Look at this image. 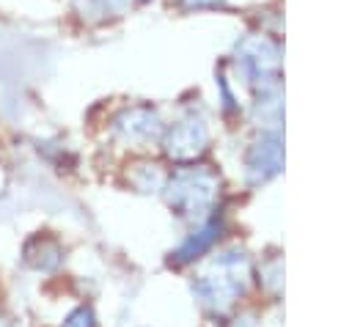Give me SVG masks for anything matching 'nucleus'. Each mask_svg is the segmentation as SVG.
I'll use <instances>...</instances> for the list:
<instances>
[{"label":"nucleus","instance_id":"nucleus-1","mask_svg":"<svg viewBox=\"0 0 352 327\" xmlns=\"http://www.w3.org/2000/svg\"><path fill=\"white\" fill-rule=\"evenodd\" d=\"M63 327H94V322H91V311H85V308L74 311V313L66 319Z\"/></svg>","mask_w":352,"mask_h":327}]
</instances>
